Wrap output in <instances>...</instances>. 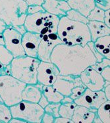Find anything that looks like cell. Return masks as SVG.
<instances>
[{
    "label": "cell",
    "instance_id": "6da1fadb",
    "mask_svg": "<svg viewBox=\"0 0 110 123\" xmlns=\"http://www.w3.org/2000/svg\"><path fill=\"white\" fill-rule=\"evenodd\" d=\"M51 62L58 68L61 75L80 76L82 72L97 61L88 45H56L50 56Z\"/></svg>",
    "mask_w": 110,
    "mask_h": 123
},
{
    "label": "cell",
    "instance_id": "7a4b0ae2",
    "mask_svg": "<svg viewBox=\"0 0 110 123\" xmlns=\"http://www.w3.org/2000/svg\"><path fill=\"white\" fill-rule=\"evenodd\" d=\"M57 34L65 45L85 46L91 41L86 24L69 20L65 16L59 18Z\"/></svg>",
    "mask_w": 110,
    "mask_h": 123
},
{
    "label": "cell",
    "instance_id": "3957f363",
    "mask_svg": "<svg viewBox=\"0 0 110 123\" xmlns=\"http://www.w3.org/2000/svg\"><path fill=\"white\" fill-rule=\"evenodd\" d=\"M40 62L38 58L26 55L13 58L10 64L11 75L26 84H36Z\"/></svg>",
    "mask_w": 110,
    "mask_h": 123
},
{
    "label": "cell",
    "instance_id": "277c9868",
    "mask_svg": "<svg viewBox=\"0 0 110 123\" xmlns=\"http://www.w3.org/2000/svg\"><path fill=\"white\" fill-rule=\"evenodd\" d=\"M60 18L52 15L45 11L32 15H27L24 26L28 32L45 35L50 33H57Z\"/></svg>",
    "mask_w": 110,
    "mask_h": 123
},
{
    "label": "cell",
    "instance_id": "5b68a950",
    "mask_svg": "<svg viewBox=\"0 0 110 123\" xmlns=\"http://www.w3.org/2000/svg\"><path fill=\"white\" fill-rule=\"evenodd\" d=\"M28 6L23 0H0V19L7 26L24 25Z\"/></svg>",
    "mask_w": 110,
    "mask_h": 123
},
{
    "label": "cell",
    "instance_id": "8992f818",
    "mask_svg": "<svg viewBox=\"0 0 110 123\" xmlns=\"http://www.w3.org/2000/svg\"><path fill=\"white\" fill-rule=\"evenodd\" d=\"M26 84L11 74L0 76V98L9 107L22 101V92Z\"/></svg>",
    "mask_w": 110,
    "mask_h": 123
},
{
    "label": "cell",
    "instance_id": "52a82bcc",
    "mask_svg": "<svg viewBox=\"0 0 110 123\" xmlns=\"http://www.w3.org/2000/svg\"><path fill=\"white\" fill-rule=\"evenodd\" d=\"M9 107L12 117L20 118L26 123H41L45 112L38 103L23 100Z\"/></svg>",
    "mask_w": 110,
    "mask_h": 123
},
{
    "label": "cell",
    "instance_id": "ba28073f",
    "mask_svg": "<svg viewBox=\"0 0 110 123\" xmlns=\"http://www.w3.org/2000/svg\"><path fill=\"white\" fill-rule=\"evenodd\" d=\"M4 45L10 51L13 57L25 56V50L22 45L23 35L12 26H7L2 33Z\"/></svg>",
    "mask_w": 110,
    "mask_h": 123
},
{
    "label": "cell",
    "instance_id": "9c48e42d",
    "mask_svg": "<svg viewBox=\"0 0 110 123\" xmlns=\"http://www.w3.org/2000/svg\"><path fill=\"white\" fill-rule=\"evenodd\" d=\"M108 100L103 90L92 91L86 88L82 96L74 100L76 105L84 106L96 113L97 109Z\"/></svg>",
    "mask_w": 110,
    "mask_h": 123
},
{
    "label": "cell",
    "instance_id": "30bf717a",
    "mask_svg": "<svg viewBox=\"0 0 110 123\" xmlns=\"http://www.w3.org/2000/svg\"><path fill=\"white\" fill-rule=\"evenodd\" d=\"M63 43L57 33L43 35L38 50L37 58L40 61L51 62L50 56L56 45Z\"/></svg>",
    "mask_w": 110,
    "mask_h": 123
},
{
    "label": "cell",
    "instance_id": "8fae6325",
    "mask_svg": "<svg viewBox=\"0 0 110 123\" xmlns=\"http://www.w3.org/2000/svg\"><path fill=\"white\" fill-rule=\"evenodd\" d=\"M59 74L54 63L40 61L37 69V82L42 86H53Z\"/></svg>",
    "mask_w": 110,
    "mask_h": 123
},
{
    "label": "cell",
    "instance_id": "7c38bea8",
    "mask_svg": "<svg viewBox=\"0 0 110 123\" xmlns=\"http://www.w3.org/2000/svg\"><path fill=\"white\" fill-rule=\"evenodd\" d=\"M78 86H84L81 82L80 76L59 74L53 87L63 96H70L73 88Z\"/></svg>",
    "mask_w": 110,
    "mask_h": 123
},
{
    "label": "cell",
    "instance_id": "4fadbf2b",
    "mask_svg": "<svg viewBox=\"0 0 110 123\" xmlns=\"http://www.w3.org/2000/svg\"><path fill=\"white\" fill-rule=\"evenodd\" d=\"M81 82L86 88L92 91L102 90L104 87L105 80L100 73L88 67L80 74Z\"/></svg>",
    "mask_w": 110,
    "mask_h": 123
},
{
    "label": "cell",
    "instance_id": "5bb4252c",
    "mask_svg": "<svg viewBox=\"0 0 110 123\" xmlns=\"http://www.w3.org/2000/svg\"><path fill=\"white\" fill-rule=\"evenodd\" d=\"M42 35L26 31L22 37V45L26 56L37 58L38 50Z\"/></svg>",
    "mask_w": 110,
    "mask_h": 123
},
{
    "label": "cell",
    "instance_id": "9a60e30c",
    "mask_svg": "<svg viewBox=\"0 0 110 123\" xmlns=\"http://www.w3.org/2000/svg\"><path fill=\"white\" fill-rule=\"evenodd\" d=\"M42 7L45 11L59 18L65 16L71 9L67 1L64 0H44Z\"/></svg>",
    "mask_w": 110,
    "mask_h": 123
},
{
    "label": "cell",
    "instance_id": "2e32d148",
    "mask_svg": "<svg viewBox=\"0 0 110 123\" xmlns=\"http://www.w3.org/2000/svg\"><path fill=\"white\" fill-rule=\"evenodd\" d=\"M42 85L40 84H26L22 92V100L38 103L42 94Z\"/></svg>",
    "mask_w": 110,
    "mask_h": 123
},
{
    "label": "cell",
    "instance_id": "e0dca14e",
    "mask_svg": "<svg viewBox=\"0 0 110 123\" xmlns=\"http://www.w3.org/2000/svg\"><path fill=\"white\" fill-rule=\"evenodd\" d=\"M96 113L84 106L76 105L72 117L73 123H92Z\"/></svg>",
    "mask_w": 110,
    "mask_h": 123
},
{
    "label": "cell",
    "instance_id": "ac0fdd59",
    "mask_svg": "<svg viewBox=\"0 0 110 123\" xmlns=\"http://www.w3.org/2000/svg\"><path fill=\"white\" fill-rule=\"evenodd\" d=\"M87 26L90 32L91 41L93 42L100 37L110 35V27L105 25L104 22L89 21Z\"/></svg>",
    "mask_w": 110,
    "mask_h": 123
},
{
    "label": "cell",
    "instance_id": "d6986e66",
    "mask_svg": "<svg viewBox=\"0 0 110 123\" xmlns=\"http://www.w3.org/2000/svg\"><path fill=\"white\" fill-rule=\"evenodd\" d=\"M67 3L71 9L77 11L86 17L95 7L94 0H68Z\"/></svg>",
    "mask_w": 110,
    "mask_h": 123
},
{
    "label": "cell",
    "instance_id": "ffe728a7",
    "mask_svg": "<svg viewBox=\"0 0 110 123\" xmlns=\"http://www.w3.org/2000/svg\"><path fill=\"white\" fill-rule=\"evenodd\" d=\"M94 44L96 49L104 57L110 59V35L98 38Z\"/></svg>",
    "mask_w": 110,
    "mask_h": 123
},
{
    "label": "cell",
    "instance_id": "44dd1931",
    "mask_svg": "<svg viewBox=\"0 0 110 123\" xmlns=\"http://www.w3.org/2000/svg\"><path fill=\"white\" fill-rule=\"evenodd\" d=\"M42 93L50 103H60L63 96L53 87V86H42Z\"/></svg>",
    "mask_w": 110,
    "mask_h": 123
},
{
    "label": "cell",
    "instance_id": "7402d4cb",
    "mask_svg": "<svg viewBox=\"0 0 110 123\" xmlns=\"http://www.w3.org/2000/svg\"><path fill=\"white\" fill-rule=\"evenodd\" d=\"M110 100H107L99 107L96 115L100 117L102 123H110Z\"/></svg>",
    "mask_w": 110,
    "mask_h": 123
},
{
    "label": "cell",
    "instance_id": "603a6c76",
    "mask_svg": "<svg viewBox=\"0 0 110 123\" xmlns=\"http://www.w3.org/2000/svg\"><path fill=\"white\" fill-rule=\"evenodd\" d=\"M75 106H76V104L75 102L70 103H61L59 109V116L71 119L73 117V112L75 110Z\"/></svg>",
    "mask_w": 110,
    "mask_h": 123
},
{
    "label": "cell",
    "instance_id": "cb8c5ba5",
    "mask_svg": "<svg viewBox=\"0 0 110 123\" xmlns=\"http://www.w3.org/2000/svg\"><path fill=\"white\" fill-rule=\"evenodd\" d=\"M13 56L4 45H0V63L3 65H9L13 59Z\"/></svg>",
    "mask_w": 110,
    "mask_h": 123
},
{
    "label": "cell",
    "instance_id": "d4e9b609",
    "mask_svg": "<svg viewBox=\"0 0 110 123\" xmlns=\"http://www.w3.org/2000/svg\"><path fill=\"white\" fill-rule=\"evenodd\" d=\"M65 17L69 18V20H73V21H77V22H80V23H84L87 25L89 20L87 18V17H84L80 13L78 12L77 11L71 9L70 10L68 11L66 13Z\"/></svg>",
    "mask_w": 110,
    "mask_h": 123
},
{
    "label": "cell",
    "instance_id": "484cf974",
    "mask_svg": "<svg viewBox=\"0 0 110 123\" xmlns=\"http://www.w3.org/2000/svg\"><path fill=\"white\" fill-rule=\"evenodd\" d=\"M12 118L10 107L4 103H0V123H9Z\"/></svg>",
    "mask_w": 110,
    "mask_h": 123
},
{
    "label": "cell",
    "instance_id": "4316f807",
    "mask_svg": "<svg viewBox=\"0 0 110 123\" xmlns=\"http://www.w3.org/2000/svg\"><path fill=\"white\" fill-rule=\"evenodd\" d=\"M104 13H105V11L102 10L95 6V7L90 11L89 15H88L87 18L89 21L104 22Z\"/></svg>",
    "mask_w": 110,
    "mask_h": 123
},
{
    "label": "cell",
    "instance_id": "83f0119b",
    "mask_svg": "<svg viewBox=\"0 0 110 123\" xmlns=\"http://www.w3.org/2000/svg\"><path fill=\"white\" fill-rule=\"evenodd\" d=\"M61 103H50L44 108V111L53 115L55 118L59 117V109Z\"/></svg>",
    "mask_w": 110,
    "mask_h": 123
},
{
    "label": "cell",
    "instance_id": "f1b7e54d",
    "mask_svg": "<svg viewBox=\"0 0 110 123\" xmlns=\"http://www.w3.org/2000/svg\"><path fill=\"white\" fill-rule=\"evenodd\" d=\"M108 66H110V59L104 58L102 61L96 62L94 65L91 66V67L94 68L95 70H96L98 73H100L104 68L106 67H108Z\"/></svg>",
    "mask_w": 110,
    "mask_h": 123
},
{
    "label": "cell",
    "instance_id": "f546056e",
    "mask_svg": "<svg viewBox=\"0 0 110 123\" xmlns=\"http://www.w3.org/2000/svg\"><path fill=\"white\" fill-rule=\"evenodd\" d=\"M86 88L85 86H78L73 88L71 91V94L70 95V97L73 100H75L76 99H77L82 96V94L84 92Z\"/></svg>",
    "mask_w": 110,
    "mask_h": 123
},
{
    "label": "cell",
    "instance_id": "4dcf8cb0",
    "mask_svg": "<svg viewBox=\"0 0 110 123\" xmlns=\"http://www.w3.org/2000/svg\"><path fill=\"white\" fill-rule=\"evenodd\" d=\"M95 6L104 11L110 9V0H94Z\"/></svg>",
    "mask_w": 110,
    "mask_h": 123
},
{
    "label": "cell",
    "instance_id": "1f68e13d",
    "mask_svg": "<svg viewBox=\"0 0 110 123\" xmlns=\"http://www.w3.org/2000/svg\"><path fill=\"white\" fill-rule=\"evenodd\" d=\"M87 45L90 49L91 51L92 52L94 55V57H95L96 59L97 62H100V61H102L104 57L102 55H101V54L98 52V51H97V49H96L95 46H94V42H92V41H90V42H89L88 43Z\"/></svg>",
    "mask_w": 110,
    "mask_h": 123
},
{
    "label": "cell",
    "instance_id": "d6a6232c",
    "mask_svg": "<svg viewBox=\"0 0 110 123\" xmlns=\"http://www.w3.org/2000/svg\"><path fill=\"white\" fill-rule=\"evenodd\" d=\"M44 9H43L42 5H30L28 6L27 15H32L40 11H44Z\"/></svg>",
    "mask_w": 110,
    "mask_h": 123
},
{
    "label": "cell",
    "instance_id": "836d02e7",
    "mask_svg": "<svg viewBox=\"0 0 110 123\" xmlns=\"http://www.w3.org/2000/svg\"><path fill=\"white\" fill-rule=\"evenodd\" d=\"M55 117L51 114L44 112L42 117L41 123H54Z\"/></svg>",
    "mask_w": 110,
    "mask_h": 123
},
{
    "label": "cell",
    "instance_id": "e575fe53",
    "mask_svg": "<svg viewBox=\"0 0 110 123\" xmlns=\"http://www.w3.org/2000/svg\"><path fill=\"white\" fill-rule=\"evenodd\" d=\"M100 74L102 75L105 81H110V66H108L104 68L101 71Z\"/></svg>",
    "mask_w": 110,
    "mask_h": 123
},
{
    "label": "cell",
    "instance_id": "d590c367",
    "mask_svg": "<svg viewBox=\"0 0 110 123\" xmlns=\"http://www.w3.org/2000/svg\"><path fill=\"white\" fill-rule=\"evenodd\" d=\"M50 103V102L48 101V100L47 99V98H45V96L44 95V94H42V96H41V98H40V100L38 101V104L40 105L41 107H42L44 109L45 108L46 106L48 105V104Z\"/></svg>",
    "mask_w": 110,
    "mask_h": 123
},
{
    "label": "cell",
    "instance_id": "8d00e7d4",
    "mask_svg": "<svg viewBox=\"0 0 110 123\" xmlns=\"http://www.w3.org/2000/svg\"><path fill=\"white\" fill-rule=\"evenodd\" d=\"M54 123H73L71 119L63 117H58L57 118H55Z\"/></svg>",
    "mask_w": 110,
    "mask_h": 123
},
{
    "label": "cell",
    "instance_id": "74e56055",
    "mask_svg": "<svg viewBox=\"0 0 110 123\" xmlns=\"http://www.w3.org/2000/svg\"><path fill=\"white\" fill-rule=\"evenodd\" d=\"M110 9L105 11V13H104V24H105V25L108 26V27H110Z\"/></svg>",
    "mask_w": 110,
    "mask_h": 123
},
{
    "label": "cell",
    "instance_id": "f35d334b",
    "mask_svg": "<svg viewBox=\"0 0 110 123\" xmlns=\"http://www.w3.org/2000/svg\"><path fill=\"white\" fill-rule=\"evenodd\" d=\"M27 3L28 5H42L44 0H23Z\"/></svg>",
    "mask_w": 110,
    "mask_h": 123
},
{
    "label": "cell",
    "instance_id": "ab89813d",
    "mask_svg": "<svg viewBox=\"0 0 110 123\" xmlns=\"http://www.w3.org/2000/svg\"><path fill=\"white\" fill-rule=\"evenodd\" d=\"M103 92H104L105 97L108 100H110V84L108 85H105L103 88Z\"/></svg>",
    "mask_w": 110,
    "mask_h": 123
},
{
    "label": "cell",
    "instance_id": "60d3db41",
    "mask_svg": "<svg viewBox=\"0 0 110 123\" xmlns=\"http://www.w3.org/2000/svg\"><path fill=\"white\" fill-rule=\"evenodd\" d=\"M74 102L72 98H71L70 96H63V98L61 101V103H70Z\"/></svg>",
    "mask_w": 110,
    "mask_h": 123
},
{
    "label": "cell",
    "instance_id": "b9f144b4",
    "mask_svg": "<svg viewBox=\"0 0 110 123\" xmlns=\"http://www.w3.org/2000/svg\"><path fill=\"white\" fill-rule=\"evenodd\" d=\"M13 27L15 28V30H17L18 32H19L23 35L24 34H25L26 32V30L25 29V26L24 25H20V26H13Z\"/></svg>",
    "mask_w": 110,
    "mask_h": 123
},
{
    "label": "cell",
    "instance_id": "7bdbcfd3",
    "mask_svg": "<svg viewBox=\"0 0 110 123\" xmlns=\"http://www.w3.org/2000/svg\"><path fill=\"white\" fill-rule=\"evenodd\" d=\"M9 123H25L24 121H23V120L20 119V118H13V117H12V118L11 119Z\"/></svg>",
    "mask_w": 110,
    "mask_h": 123
},
{
    "label": "cell",
    "instance_id": "ee69618b",
    "mask_svg": "<svg viewBox=\"0 0 110 123\" xmlns=\"http://www.w3.org/2000/svg\"><path fill=\"white\" fill-rule=\"evenodd\" d=\"M7 27V25H5V23L0 19V34L3 33V30H5Z\"/></svg>",
    "mask_w": 110,
    "mask_h": 123
},
{
    "label": "cell",
    "instance_id": "f6af8a7d",
    "mask_svg": "<svg viewBox=\"0 0 110 123\" xmlns=\"http://www.w3.org/2000/svg\"><path fill=\"white\" fill-rule=\"evenodd\" d=\"M92 123H102V121H101L100 117L96 115H96L94 117V118Z\"/></svg>",
    "mask_w": 110,
    "mask_h": 123
},
{
    "label": "cell",
    "instance_id": "bcb514c9",
    "mask_svg": "<svg viewBox=\"0 0 110 123\" xmlns=\"http://www.w3.org/2000/svg\"><path fill=\"white\" fill-rule=\"evenodd\" d=\"M0 45H4V40H3L2 33L0 34Z\"/></svg>",
    "mask_w": 110,
    "mask_h": 123
},
{
    "label": "cell",
    "instance_id": "7dc6e473",
    "mask_svg": "<svg viewBox=\"0 0 110 123\" xmlns=\"http://www.w3.org/2000/svg\"><path fill=\"white\" fill-rule=\"evenodd\" d=\"M2 102H3L2 99H1V98H0V103H2Z\"/></svg>",
    "mask_w": 110,
    "mask_h": 123
},
{
    "label": "cell",
    "instance_id": "c3c4849f",
    "mask_svg": "<svg viewBox=\"0 0 110 123\" xmlns=\"http://www.w3.org/2000/svg\"><path fill=\"white\" fill-rule=\"evenodd\" d=\"M64 1H67L68 0H64Z\"/></svg>",
    "mask_w": 110,
    "mask_h": 123
}]
</instances>
